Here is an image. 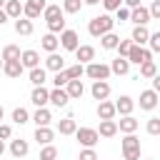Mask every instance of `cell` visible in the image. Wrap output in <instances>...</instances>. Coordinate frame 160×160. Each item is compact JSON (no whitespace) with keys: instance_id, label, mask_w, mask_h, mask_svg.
Here are the masks:
<instances>
[{"instance_id":"cell-1","label":"cell","mask_w":160,"mask_h":160,"mask_svg":"<svg viewBox=\"0 0 160 160\" xmlns=\"http://www.w3.org/2000/svg\"><path fill=\"white\" fill-rule=\"evenodd\" d=\"M112 28H115V20H112L108 12H102V15H98V18H92V20L88 22V32H90L92 38H100V35L110 32Z\"/></svg>"},{"instance_id":"cell-2","label":"cell","mask_w":160,"mask_h":160,"mask_svg":"<svg viewBox=\"0 0 160 160\" xmlns=\"http://www.w3.org/2000/svg\"><path fill=\"white\" fill-rule=\"evenodd\" d=\"M122 158L125 160H138L140 158V140L135 138V132H128L122 138Z\"/></svg>"},{"instance_id":"cell-3","label":"cell","mask_w":160,"mask_h":160,"mask_svg":"<svg viewBox=\"0 0 160 160\" xmlns=\"http://www.w3.org/2000/svg\"><path fill=\"white\" fill-rule=\"evenodd\" d=\"M72 135L78 138V142H80L82 148H95V145H98V140H100V135H98V130H95V128H78Z\"/></svg>"},{"instance_id":"cell-4","label":"cell","mask_w":160,"mask_h":160,"mask_svg":"<svg viewBox=\"0 0 160 160\" xmlns=\"http://www.w3.org/2000/svg\"><path fill=\"white\" fill-rule=\"evenodd\" d=\"M85 75L88 78H92V80H108L110 78V65H105V62H88V68H85Z\"/></svg>"},{"instance_id":"cell-5","label":"cell","mask_w":160,"mask_h":160,"mask_svg":"<svg viewBox=\"0 0 160 160\" xmlns=\"http://www.w3.org/2000/svg\"><path fill=\"white\" fill-rule=\"evenodd\" d=\"M45 0H25L22 2V18H28V20H35V18H40L42 15V10H45Z\"/></svg>"},{"instance_id":"cell-6","label":"cell","mask_w":160,"mask_h":160,"mask_svg":"<svg viewBox=\"0 0 160 160\" xmlns=\"http://www.w3.org/2000/svg\"><path fill=\"white\" fill-rule=\"evenodd\" d=\"M148 60H152V52H150L145 45H132V48L128 50V62L140 65V62H148Z\"/></svg>"},{"instance_id":"cell-7","label":"cell","mask_w":160,"mask_h":160,"mask_svg":"<svg viewBox=\"0 0 160 160\" xmlns=\"http://www.w3.org/2000/svg\"><path fill=\"white\" fill-rule=\"evenodd\" d=\"M58 42H60V48L62 50H70V52H75V48L80 45V38H78V32L75 30H62L60 32V38H58Z\"/></svg>"},{"instance_id":"cell-8","label":"cell","mask_w":160,"mask_h":160,"mask_svg":"<svg viewBox=\"0 0 160 160\" xmlns=\"http://www.w3.org/2000/svg\"><path fill=\"white\" fill-rule=\"evenodd\" d=\"M48 95H50V90H48L45 85H35L32 92H30V102H32L35 108H45V105H48Z\"/></svg>"},{"instance_id":"cell-9","label":"cell","mask_w":160,"mask_h":160,"mask_svg":"<svg viewBox=\"0 0 160 160\" xmlns=\"http://www.w3.org/2000/svg\"><path fill=\"white\" fill-rule=\"evenodd\" d=\"M158 108V90H142L140 92V110H155Z\"/></svg>"},{"instance_id":"cell-10","label":"cell","mask_w":160,"mask_h":160,"mask_svg":"<svg viewBox=\"0 0 160 160\" xmlns=\"http://www.w3.org/2000/svg\"><path fill=\"white\" fill-rule=\"evenodd\" d=\"M75 58H78L80 65H88V62L95 60V48L92 45H78L75 48Z\"/></svg>"},{"instance_id":"cell-11","label":"cell","mask_w":160,"mask_h":160,"mask_svg":"<svg viewBox=\"0 0 160 160\" xmlns=\"http://www.w3.org/2000/svg\"><path fill=\"white\" fill-rule=\"evenodd\" d=\"M90 92H92V98H95L98 102H100V100H108V95H110V85H108V80H92Z\"/></svg>"},{"instance_id":"cell-12","label":"cell","mask_w":160,"mask_h":160,"mask_svg":"<svg viewBox=\"0 0 160 160\" xmlns=\"http://www.w3.org/2000/svg\"><path fill=\"white\" fill-rule=\"evenodd\" d=\"M48 102H52L55 108H65V105L70 102V98H68L65 88H52V90H50V95H48Z\"/></svg>"},{"instance_id":"cell-13","label":"cell","mask_w":160,"mask_h":160,"mask_svg":"<svg viewBox=\"0 0 160 160\" xmlns=\"http://www.w3.org/2000/svg\"><path fill=\"white\" fill-rule=\"evenodd\" d=\"M115 112H120V115H132V108H135V100L130 98V95H120L115 102Z\"/></svg>"},{"instance_id":"cell-14","label":"cell","mask_w":160,"mask_h":160,"mask_svg":"<svg viewBox=\"0 0 160 160\" xmlns=\"http://www.w3.org/2000/svg\"><path fill=\"white\" fill-rule=\"evenodd\" d=\"M20 62H22V68L32 70V68L40 65V52H38V50H22V52H20Z\"/></svg>"},{"instance_id":"cell-15","label":"cell","mask_w":160,"mask_h":160,"mask_svg":"<svg viewBox=\"0 0 160 160\" xmlns=\"http://www.w3.org/2000/svg\"><path fill=\"white\" fill-rule=\"evenodd\" d=\"M22 62H20V58L18 60H2V72L8 75V78H20L22 75Z\"/></svg>"},{"instance_id":"cell-16","label":"cell","mask_w":160,"mask_h":160,"mask_svg":"<svg viewBox=\"0 0 160 160\" xmlns=\"http://www.w3.org/2000/svg\"><path fill=\"white\" fill-rule=\"evenodd\" d=\"M65 92H68V98H70V100H80V98H82V92H85L82 80H68V82H65Z\"/></svg>"},{"instance_id":"cell-17","label":"cell","mask_w":160,"mask_h":160,"mask_svg":"<svg viewBox=\"0 0 160 160\" xmlns=\"http://www.w3.org/2000/svg\"><path fill=\"white\" fill-rule=\"evenodd\" d=\"M130 20H132L135 25H148V22H150V12H148V8H142V5L130 8Z\"/></svg>"},{"instance_id":"cell-18","label":"cell","mask_w":160,"mask_h":160,"mask_svg":"<svg viewBox=\"0 0 160 160\" xmlns=\"http://www.w3.org/2000/svg\"><path fill=\"white\" fill-rule=\"evenodd\" d=\"M115 105L110 102V100H100L98 102V118L100 120H115Z\"/></svg>"},{"instance_id":"cell-19","label":"cell","mask_w":160,"mask_h":160,"mask_svg":"<svg viewBox=\"0 0 160 160\" xmlns=\"http://www.w3.org/2000/svg\"><path fill=\"white\" fill-rule=\"evenodd\" d=\"M148 35H150L148 25H135L132 32H130V40H132V45H145L148 42Z\"/></svg>"},{"instance_id":"cell-20","label":"cell","mask_w":160,"mask_h":160,"mask_svg":"<svg viewBox=\"0 0 160 160\" xmlns=\"http://www.w3.org/2000/svg\"><path fill=\"white\" fill-rule=\"evenodd\" d=\"M45 68H48V70H52V72L65 70V58H62V55H58V52H48V58H45Z\"/></svg>"},{"instance_id":"cell-21","label":"cell","mask_w":160,"mask_h":160,"mask_svg":"<svg viewBox=\"0 0 160 160\" xmlns=\"http://www.w3.org/2000/svg\"><path fill=\"white\" fill-rule=\"evenodd\" d=\"M55 138V132L50 130V125H42V128H35V142L38 145H50Z\"/></svg>"},{"instance_id":"cell-22","label":"cell","mask_w":160,"mask_h":160,"mask_svg":"<svg viewBox=\"0 0 160 160\" xmlns=\"http://www.w3.org/2000/svg\"><path fill=\"white\" fill-rule=\"evenodd\" d=\"M40 48H42L45 52H55V50L60 48V42H58V35H52V32H45V35L40 38Z\"/></svg>"},{"instance_id":"cell-23","label":"cell","mask_w":160,"mask_h":160,"mask_svg":"<svg viewBox=\"0 0 160 160\" xmlns=\"http://www.w3.org/2000/svg\"><path fill=\"white\" fill-rule=\"evenodd\" d=\"M98 135H100V138H112V135H118V122H115V120H100Z\"/></svg>"},{"instance_id":"cell-24","label":"cell","mask_w":160,"mask_h":160,"mask_svg":"<svg viewBox=\"0 0 160 160\" xmlns=\"http://www.w3.org/2000/svg\"><path fill=\"white\" fill-rule=\"evenodd\" d=\"M28 150H30V145H28V140H22V138H18V140L10 142V152H12V158H25Z\"/></svg>"},{"instance_id":"cell-25","label":"cell","mask_w":160,"mask_h":160,"mask_svg":"<svg viewBox=\"0 0 160 160\" xmlns=\"http://www.w3.org/2000/svg\"><path fill=\"white\" fill-rule=\"evenodd\" d=\"M110 72H115V75H128L130 72V62H128V58H115L112 60V65H110Z\"/></svg>"},{"instance_id":"cell-26","label":"cell","mask_w":160,"mask_h":160,"mask_svg":"<svg viewBox=\"0 0 160 160\" xmlns=\"http://www.w3.org/2000/svg\"><path fill=\"white\" fill-rule=\"evenodd\" d=\"M32 122H35L38 128H42V125H50V122H52V115H50V110H48V108H38V110H35V115H32Z\"/></svg>"},{"instance_id":"cell-27","label":"cell","mask_w":160,"mask_h":160,"mask_svg":"<svg viewBox=\"0 0 160 160\" xmlns=\"http://www.w3.org/2000/svg\"><path fill=\"white\" fill-rule=\"evenodd\" d=\"M138 125H140V122H138L132 115H122V120L118 122V130L128 135V132H135V130H138Z\"/></svg>"},{"instance_id":"cell-28","label":"cell","mask_w":160,"mask_h":160,"mask_svg":"<svg viewBox=\"0 0 160 160\" xmlns=\"http://www.w3.org/2000/svg\"><path fill=\"white\" fill-rule=\"evenodd\" d=\"M2 10L8 12V18H20L22 15V2L20 0H5V5H2Z\"/></svg>"},{"instance_id":"cell-29","label":"cell","mask_w":160,"mask_h":160,"mask_svg":"<svg viewBox=\"0 0 160 160\" xmlns=\"http://www.w3.org/2000/svg\"><path fill=\"white\" fill-rule=\"evenodd\" d=\"M15 32L18 35H32V20H28V18H15Z\"/></svg>"},{"instance_id":"cell-30","label":"cell","mask_w":160,"mask_h":160,"mask_svg":"<svg viewBox=\"0 0 160 160\" xmlns=\"http://www.w3.org/2000/svg\"><path fill=\"white\" fill-rule=\"evenodd\" d=\"M75 130H78V125H75L72 118H62V120L58 122V132H60V135H72Z\"/></svg>"},{"instance_id":"cell-31","label":"cell","mask_w":160,"mask_h":160,"mask_svg":"<svg viewBox=\"0 0 160 160\" xmlns=\"http://www.w3.org/2000/svg\"><path fill=\"white\" fill-rule=\"evenodd\" d=\"M118 40H120V38H118V35H115L112 30H110V32H105V35H100V45H102L105 50H115Z\"/></svg>"},{"instance_id":"cell-32","label":"cell","mask_w":160,"mask_h":160,"mask_svg":"<svg viewBox=\"0 0 160 160\" xmlns=\"http://www.w3.org/2000/svg\"><path fill=\"white\" fill-rule=\"evenodd\" d=\"M45 80H48V75H45V68H32L30 70V82L32 85H45Z\"/></svg>"},{"instance_id":"cell-33","label":"cell","mask_w":160,"mask_h":160,"mask_svg":"<svg viewBox=\"0 0 160 160\" xmlns=\"http://www.w3.org/2000/svg\"><path fill=\"white\" fill-rule=\"evenodd\" d=\"M42 18H45V22H48V20H55V18H62V8H60V5H45Z\"/></svg>"},{"instance_id":"cell-34","label":"cell","mask_w":160,"mask_h":160,"mask_svg":"<svg viewBox=\"0 0 160 160\" xmlns=\"http://www.w3.org/2000/svg\"><path fill=\"white\" fill-rule=\"evenodd\" d=\"M140 75H142V78H155V75H158V65H155V60L140 62Z\"/></svg>"},{"instance_id":"cell-35","label":"cell","mask_w":160,"mask_h":160,"mask_svg":"<svg viewBox=\"0 0 160 160\" xmlns=\"http://www.w3.org/2000/svg\"><path fill=\"white\" fill-rule=\"evenodd\" d=\"M65 75H68V80H80V78L85 75V68H82L80 62H75V65L65 68Z\"/></svg>"},{"instance_id":"cell-36","label":"cell","mask_w":160,"mask_h":160,"mask_svg":"<svg viewBox=\"0 0 160 160\" xmlns=\"http://www.w3.org/2000/svg\"><path fill=\"white\" fill-rule=\"evenodd\" d=\"M82 10V0H62V12L68 15H75Z\"/></svg>"},{"instance_id":"cell-37","label":"cell","mask_w":160,"mask_h":160,"mask_svg":"<svg viewBox=\"0 0 160 160\" xmlns=\"http://www.w3.org/2000/svg\"><path fill=\"white\" fill-rule=\"evenodd\" d=\"M28 120H30V112H28L25 108H15V110H12V122H15V125H25Z\"/></svg>"},{"instance_id":"cell-38","label":"cell","mask_w":160,"mask_h":160,"mask_svg":"<svg viewBox=\"0 0 160 160\" xmlns=\"http://www.w3.org/2000/svg\"><path fill=\"white\" fill-rule=\"evenodd\" d=\"M62 30H65V18H55V20H48V32L58 35V32H62Z\"/></svg>"},{"instance_id":"cell-39","label":"cell","mask_w":160,"mask_h":160,"mask_svg":"<svg viewBox=\"0 0 160 160\" xmlns=\"http://www.w3.org/2000/svg\"><path fill=\"white\" fill-rule=\"evenodd\" d=\"M0 58H2V60H18V58H20V48H18V45H5Z\"/></svg>"},{"instance_id":"cell-40","label":"cell","mask_w":160,"mask_h":160,"mask_svg":"<svg viewBox=\"0 0 160 160\" xmlns=\"http://www.w3.org/2000/svg\"><path fill=\"white\" fill-rule=\"evenodd\" d=\"M58 158V148L50 142V145H42V150H40V160H55Z\"/></svg>"},{"instance_id":"cell-41","label":"cell","mask_w":160,"mask_h":160,"mask_svg":"<svg viewBox=\"0 0 160 160\" xmlns=\"http://www.w3.org/2000/svg\"><path fill=\"white\" fill-rule=\"evenodd\" d=\"M148 45H150V48H148L150 52H158V50H160V32H150V35H148Z\"/></svg>"},{"instance_id":"cell-42","label":"cell","mask_w":160,"mask_h":160,"mask_svg":"<svg viewBox=\"0 0 160 160\" xmlns=\"http://www.w3.org/2000/svg\"><path fill=\"white\" fill-rule=\"evenodd\" d=\"M130 48H132V40H118V45H115V50L120 52V58H128Z\"/></svg>"},{"instance_id":"cell-43","label":"cell","mask_w":160,"mask_h":160,"mask_svg":"<svg viewBox=\"0 0 160 160\" xmlns=\"http://www.w3.org/2000/svg\"><path fill=\"white\" fill-rule=\"evenodd\" d=\"M125 20H130V8H118L115 10V22H125Z\"/></svg>"},{"instance_id":"cell-44","label":"cell","mask_w":160,"mask_h":160,"mask_svg":"<svg viewBox=\"0 0 160 160\" xmlns=\"http://www.w3.org/2000/svg\"><path fill=\"white\" fill-rule=\"evenodd\" d=\"M65 82H68L65 70H58V72H55V78H52V85H55V88H65Z\"/></svg>"},{"instance_id":"cell-45","label":"cell","mask_w":160,"mask_h":160,"mask_svg":"<svg viewBox=\"0 0 160 160\" xmlns=\"http://www.w3.org/2000/svg\"><path fill=\"white\" fill-rule=\"evenodd\" d=\"M148 132L150 135H160V118H150L148 120Z\"/></svg>"},{"instance_id":"cell-46","label":"cell","mask_w":160,"mask_h":160,"mask_svg":"<svg viewBox=\"0 0 160 160\" xmlns=\"http://www.w3.org/2000/svg\"><path fill=\"white\" fill-rule=\"evenodd\" d=\"M78 160H98V152H95V148H82Z\"/></svg>"},{"instance_id":"cell-47","label":"cell","mask_w":160,"mask_h":160,"mask_svg":"<svg viewBox=\"0 0 160 160\" xmlns=\"http://www.w3.org/2000/svg\"><path fill=\"white\" fill-rule=\"evenodd\" d=\"M150 12V20H160V0H152V5L148 8Z\"/></svg>"},{"instance_id":"cell-48","label":"cell","mask_w":160,"mask_h":160,"mask_svg":"<svg viewBox=\"0 0 160 160\" xmlns=\"http://www.w3.org/2000/svg\"><path fill=\"white\" fill-rule=\"evenodd\" d=\"M100 2H102V8H105L108 12H115V10L122 5V0H100Z\"/></svg>"},{"instance_id":"cell-49","label":"cell","mask_w":160,"mask_h":160,"mask_svg":"<svg viewBox=\"0 0 160 160\" xmlns=\"http://www.w3.org/2000/svg\"><path fill=\"white\" fill-rule=\"evenodd\" d=\"M10 138H12V128L0 122V140H10Z\"/></svg>"},{"instance_id":"cell-50","label":"cell","mask_w":160,"mask_h":160,"mask_svg":"<svg viewBox=\"0 0 160 160\" xmlns=\"http://www.w3.org/2000/svg\"><path fill=\"white\" fill-rule=\"evenodd\" d=\"M8 20H10V18H8V12H5V10H2V8H0V25H5V22H8Z\"/></svg>"},{"instance_id":"cell-51","label":"cell","mask_w":160,"mask_h":160,"mask_svg":"<svg viewBox=\"0 0 160 160\" xmlns=\"http://www.w3.org/2000/svg\"><path fill=\"white\" fill-rule=\"evenodd\" d=\"M122 2H125L128 8H138V5H140V0H122Z\"/></svg>"},{"instance_id":"cell-52","label":"cell","mask_w":160,"mask_h":160,"mask_svg":"<svg viewBox=\"0 0 160 160\" xmlns=\"http://www.w3.org/2000/svg\"><path fill=\"white\" fill-rule=\"evenodd\" d=\"M100 0H82V5H98Z\"/></svg>"},{"instance_id":"cell-53","label":"cell","mask_w":160,"mask_h":160,"mask_svg":"<svg viewBox=\"0 0 160 160\" xmlns=\"http://www.w3.org/2000/svg\"><path fill=\"white\" fill-rule=\"evenodd\" d=\"M2 152H5V142L0 140V155H2Z\"/></svg>"},{"instance_id":"cell-54","label":"cell","mask_w":160,"mask_h":160,"mask_svg":"<svg viewBox=\"0 0 160 160\" xmlns=\"http://www.w3.org/2000/svg\"><path fill=\"white\" fill-rule=\"evenodd\" d=\"M2 115H5V110H2V105H0V120H2Z\"/></svg>"},{"instance_id":"cell-55","label":"cell","mask_w":160,"mask_h":160,"mask_svg":"<svg viewBox=\"0 0 160 160\" xmlns=\"http://www.w3.org/2000/svg\"><path fill=\"white\" fill-rule=\"evenodd\" d=\"M0 70H2V58H0Z\"/></svg>"},{"instance_id":"cell-56","label":"cell","mask_w":160,"mask_h":160,"mask_svg":"<svg viewBox=\"0 0 160 160\" xmlns=\"http://www.w3.org/2000/svg\"><path fill=\"white\" fill-rule=\"evenodd\" d=\"M2 5H5V0H0V8H2Z\"/></svg>"},{"instance_id":"cell-57","label":"cell","mask_w":160,"mask_h":160,"mask_svg":"<svg viewBox=\"0 0 160 160\" xmlns=\"http://www.w3.org/2000/svg\"><path fill=\"white\" fill-rule=\"evenodd\" d=\"M150 160H152V158H150Z\"/></svg>"}]
</instances>
